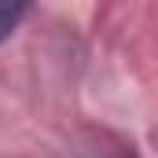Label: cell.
Segmentation results:
<instances>
[{"mask_svg":"<svg viewBox=\"0 0 158 158\" xmlns=\"http://www.w3.org/2000/svg\"><path fill=\"white\" fill-rule=\"evenodd\" d=\"M26 19V4H0V40H7Z\"/></svg>","mask_w":158,"mask_h":158,"instance_id":"cell-1","label":"cell"}]
</instances>
